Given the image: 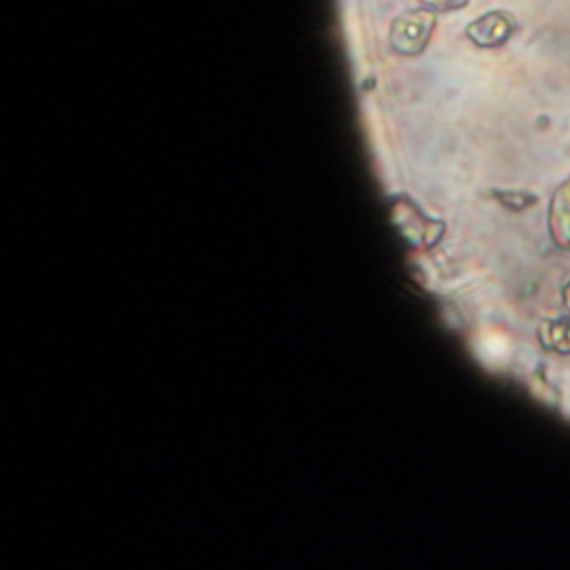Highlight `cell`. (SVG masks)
Returning <instances> with one entry per match:
<instances>
[{"label": "cell", "mask_w": 570, "mask_h": 570, "mask_svg": "<svg viewBox=\"0 0 570 570\" xmlns=\"http://www.w3.org/2000/svg\"><path fill=\"white\" fill-rule=\"evenodd\" d=\"M428 7L437 9V11H450V9H459L464 7L467 0H423Z\"/></svg>", "instance_id": "cell-4"}, {"label": "cell", "mask_w": 570, "mask_h": 570, "mask_svg": "<svg viewBox=\"0 0 570 570\" xmlns=\"http://www.w3.org/2000/svg\"><path fill=\"white\" fill-rule=\"evenodd\" d=\"M540 340L545 347L557 352L570 353V321L560 320L545 323L540 328Z\"/></svg>", "instance_id": "cell-3"}, {"label": "cell", "mask_w": 570, "mask_h": 570, "mask_svg": "<svg viewBox=\"0 0 570 570\" xmlns=\"http://www.w3.org/2000/svg\"><path fill=\"white\" fill-rule=\"evenodd\" d=\"M435 19L430 12L413 11L398 17L392 27V44L405 56H417L432 34Z\"/></svg>", "instance_id": "cell-1"}, {"label": "cell", "mask_w": 570, "mask_h": 570, "mask_svg": "<svg viewBox=\"0 0 570 570\" xmlns=\"http://www.w3.org/2000/svg\"><path fill=\"white\" fill-rule=\"evenodd\" d=\"M565 305L569 306L570 308V286L569 288H565Z\"/></svg>", "instance_id": "cell-5"}, {"label": "cell", "mask_w": 570, "mask_h": 570, "mask_svg": "<svg viewBox=\"0 0 570 570\" xmlns=\"http://www.w3.org/2000/svg\"><path fill=\"white\" fill-rule=\"evenodd\" d=\"M512 29H514V24L509 17L502 12H495V14L482 17L480 21L474 22L467 32L475 44L492 47L504 44L512 34Z\"/></svg>", "instance_id": "cell-2"}]
</instances>
